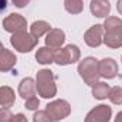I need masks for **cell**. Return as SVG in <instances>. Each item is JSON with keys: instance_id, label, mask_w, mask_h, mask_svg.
<instances>
[{"instance_id": "cell-1", "label": "cell", "mask_w": 122, "mask_h": 122, "mask_svg": "<svg viewBox=\"0 0 122 122\" xmlns=\"http://www.w3.org/2000/svg\"><path fill=\"white\" fill-rule=\"evenodd\" d=\"M105 37L104 43L111 48L122 47V20L118 17H107L104 23Z\"/></svg>"}, {"instance_id": "cell-2", "label": "cell", "mask_w": 122, "mask_h": 122, "mask_svg": "<svg viewBox=\"0 0 122 122\" xmlns=\"http://www.w3.org/2000/svg\"><path fill=\"white\" fill-rule=\"evenodd\" d=\"M37 91L43 98H53L57 92L53 71L41 70L37 74Z\"/></svg>"}, {"instance_id": "cell-3", "label": "cell", "mask_w": 122, "mask_h": 122, "mask_svg": "<svg viewBox=\"0 0 122 122\" xmlns=\"http://www.w3.org/2000/svg\"><path fill=\"white\" fill-rule=\"evenodd\" d=\"M78 72L88 85H94L95 82H98V78L101 77L98 71V61L94 57H87L81 61L78 65Z\"/></svg>"}, {"instance_id": "cell-4", "label": "cell", "mask_w": 122, "mask_h": 122, "mask_svg": "<svg viewBox=\"0 0 122 122\" xmlns=\"http://www.w3.org/2000/svg\"><path fill=\"white\" fill-rule=\"evenodd\" d=\"M37 41H38V38H36L34 36H31L30 33H27V31L14 33L11 36V38H10L11 46L17 51H20V53H29V51H31L37 46Z\"/></svg>"}, {"instance_id": "cell-5", "label": "cell", "mask_w": 122, "mask_h": 122, "mask_svg": "<svg viewBox=\"0 0 122 122\" xmlns=\"http://www.w3.org/2000/svg\"><path fill=\"white\" fill-rule=\"evenodd\" d=\"M80 58V50L77 46H67L64 48H57L54 50V61L58 65H67L71 62H75Z\"/></svg>"}, {"instance_id": "cell-6", "label": "cell", "mask_w": 122, "mask_h": 122, "mask_svg": "<svg viewBox=\"0 0 122 122\" xmlns=\"http://www.w3.org/2000/svg\"><path fill=\"white\" fill-rule=\"evenodd\" d=\"M46 112L48 114V117L51 118V121H61L64 118H67L71 112V107L67 101L58 99L54 102L47 104L46 107Z\"/></svg>"}, {"instance_id": "cell-7", "label": "cell", "mask_w": 122, "mask_h": 122, "mask_svg": "<svg viewBox=\"0 0 122 122\" xmlns=\"http://www.w3.org/2000/svg\"><path fill=\"white\" fill-rule=\"evenodd\" d=\"M3 27H4L6 31H10V33L14 34V33H19V31H26V29H27V21L20 14L11 13L10 16H7L3 20Z\"/></svg>"}, {"instance_id": "cell-8", "label": "cell", "mask_w": 122, "mask_h": 122, "mask_svg": "<svg viewBox=\"0 0 122 122\" xmlns=\"http://www.w3.org/2000/svg\"><path fill=\"white\" fill-rule=\"evenodd\" d=\"M111 108L107 107V105H98L95 107L92 111L88 112L85 122H108L111 118Z\"/></svg>"}, {"instance_id": "cell-9", "label": "cell", "mask_w": 122, "mask_h": 122, "mask_svg": "<svg viewBox=\"0 0 122 122\" xmlns=\"http://www.w3.org/2000/svg\"><path fill=\"white\" fill-rule=\"evenodd\" d=\"M98 71L101 77L111 80L118 74V65L112 58H104L98 62Z\"/></svg>"}, {"instance_id": "cell-10", "label": "cell", "mask_w": 122, "mask_h": 122, "mask_svg": "<svg viewBox=\"0 0 122 122\" xmlns=\"http://www.w3.org/2000/svg\"><path fill=\"white\" fill-rule=\"evenodd\" d=\"M102 31L104 30H102L101 24L92 26L91 29L85 33V36H84L85 43L90 47H98V46H101V43H102Z\"/></svg>"}, {"instance_id": "cell-11", "label": "cell", "mask_w": 122, "mask_h": 122, "mask_svg": "<svg viewBox=\"0 0 122 122\" xmlns=\"http://www.w3.org/2000/svg\"><path fill=\"white\" fill-rule=\"evenodd\" d=\"M64 40H65L64 31L54 29V30L48 31V34L46 37V44H47V47H50L53 50H57V48H60L61 46H62Z\"/></svg>"}, {"instance_id": "cell-12", "label": "cell", "mask_w": 122, "mask_h": 122, "mask_svg": "<svg viewBox=\"0 0 122 122\" xmlns=\"http://www.w3.org/2000/svg\"><path fill=\"white\" fill-rule=\"evenodd\" d=\"M91 13L97 17H107L111 11V4L108 0H91Z\"/></svg>"}, {"instance_id": "cell-13", "label": "cell", "mask_w": 122, "mask_h": 122, "mask_svg": "<svg viewBox=\"0 0 122 122\" xmlns=\"http://www.w3.org/2000/svg\"><path fill=\"white\" fill-rule=\"evenodd\" d=\"M16 61H17L16 60V56L11 51L3 48L0 51V71H4V72L6 71H10L14 67Z\"/></svg>"}, {"instance_id": "cell-14", "label": "cell", "mask_w": 122, "mask_h": 122, "mask_svg": "<svg viewBox=\"0 0 122 122\" xmlns=\"http://www.w3.org/2000/svg\"><path fill=\"white\" fill-rule=\"evenodd\" d=\"M36 90H37V87L34 85L33 78H24L19 85V95L24 99H29L31 97H34Z\"/></svg>"}, {"instance_id": "cell-15", "label": "cell", "mask_w": 122, "mask_h": 122, "mask_svg": "<svg viewBox=\"0 0 122 122\" xmlns=\"http://www.w3.org/2000/svg\"><path fill=\"white\" fill-rule=\"evenodd\" d=\"M14 91L10 87H0V105L3 108H10L14 104Z\"/></svg>"}, {"instance_id": "cell-16", "label": "cell", "mask_w": 122, "mask_h": 122, "mask_svg": "<svg viewBox=\"0 0 122 122\" xmlns=\"http://www.w3.org/2000/svg\"><path fill=\"white\" fill-rule=\"evenodd\" d=\"M36 58L40 64H50V62L54 61V50L48 48V47L38 48L37 54H36Z\"/></svg>"}, {"instance_id": "cell-17", "label": "cell", "mask_w": 122, "mask_h": 122, "mask_svg": "<svg viewBox=\"0 0 122 122\" xmlns=\"http://www.w3.org/2000/svg\"><path fill=\"white\" fill-rule=\"evenodd\" d=\"M50 30H51V26L48 23H46V21H34L30 27V34L34 36L36 38H38V37H41L43 34H46Z\"/></svg>"}, {"instance_id": "cell-18", "label": "cell", "mask_w": 122, "mask_h": 122, "mask_svg": "<svg viewBox=\"0 0 122 122\" xmlns=\"http://www.w3.org/2000/svg\"><path fill=\"white\" fill-rule=\"evenodd\" d=\"M109 85L105 82H95L92 85V94L97 99H105L109 94Z\"/></svg>"}, {"instance_id": "cell-19", "label": "cell", "mask_w": 122, "mask_h": 122, "mask_svg": "<svg viewBox=\"0 0 122 122\" xmlns=\"http://www.w3.org/2000/svg\"><path fill=\"white\" fill-rule=\"evenodd\" d=\"M64 6H65V10L71 14H78L82 11V1L81 0H65Z\"/></svg>"}, {"instance_id": "cell-20", "label": "cell", "mask_w": 122, "mask_h": 122, "mask_svg": "<svg viewBox=\"0 0 122 122\" xmlns=\"http://www.w3.org/2000/svg\"><path fill=\"white\" fill-rule=\"evenodd\" d=\"M108 98L111 99L112 104H117V105H121L122 104V88L121 87H114L109 90L108 94Z\"/></svg>"}, {"instance_id": "cell-21", "label": "cell", "mask_w": 122, "mask_h": 122, "mask_svg": "<svg viewBox=\"0 0 122 122\" xmlns=\"http://www.w3.org/2000/svg\"><path fill=\"white\" fill-rule=\"evenodd\" d=\"M34 122H53L46 111H38L34 114Z\"/></svg>"}, {"instance_id": "cell-22", "label": "cell", "mask_w": 122, "mask_h": 122, "mask_svg": "<svg viewBox=\"0 0 122 122\" xmlns=\"http://www.w3.org/2000/svg\"><path fill=\"white\" fill-rule=\"evenodd\" d=\"M13 118V114L9 108H0V122H10Z\"/></svg>"}, {"instance_id": "cell-23", "label": "cell", "mask_w": 122, "mask_h": 122, "mask_svg": "<svg viewBox=\"0 0 122 122\" xmlns=\"http://www.w3.org/2000/svg\"><path fill=\"white\" fill-rule=\"evenodd\" d=\"M38 105H40V101L36 97H31L29 99H26V108L27 109H36V108H38Z\"/></svg>"}, {"instance_id": "cell-24", "label": "cell", "mask_w": 122, "mask_h": 122, "mask_svg": "<svg viewBox=\"0 0 122 122\" xmlns=\"http://www.w3.org/2000/svg\"><path fill=\"white\" fill-rule=\"evenodd\" d=\"M10 122H27V118L23 114H17V115H13Z\"/></svg>"}, {"instance_id": "cell-25", "label": "cell", "mask_w": 122, "mask_h": 122, "mask_svg": "<svg viewBox=\"0 0 122 122\" xmlns=\"http://www.w3.org/2000/svg\"><path fill=\"white\" fill-rule=\"evenodd\" d=\"M11 1H13V4L17 6V7H24L26 4H29L30 0H11Z\"/></svg>"}, {"instance_id": "cell-26", "label": "cell", "mask_w": 122, "mask_h": 122, "mask_svg": "<svg viewBox=\"0 0 122 122\" xmlns=\"http://www.w3.org/2000/svg\"><path fill=\"white\" fill-rule=\"evenodd\" d=\"M7 9V0H0V13H3Z\"/></svg>"}, {"instance_id": "cell-27", "label": "cell", "mask_w": 122, "mask_h": 122, "mask_svg": "<svg viewBox=\"0 0 122 122\" xmlns=\"http://www.w3.org/2000/svg\"><path fill=\"white\" fill-rule=\"evenodd\" d=\"M117 10H118V13L122 16V0H118V4H117Z\"/></svg>"}, {"instance_id": "cell-28", "label": "cell", "mask_w": 122, "mask_h": 122, "mask_svg": "<svg viewBox=\"0 0 122 122\" xmlns=\"http://www.w3.org/2000/svg\"><path fill=\"white\" fill-rule=\"evenodd\" d=\"M115 122H122V111L117 115V118H115Z\"/></svg>"}, {"instance_id": "cell-29", "label": "cell", "mask_w": 122, "mask_h": 122, "mask_svg": "<svg viewBox=\"0 0 122 122\" xmlns=\"http://www.w3.org/2000/svg\"><path fill=\"white\" fill-rule=\"evenodd\" d=\"M3 48H4V47H3V44H1V43H0V51H1V50H3Z\"/></svg>"}]
</instances>
